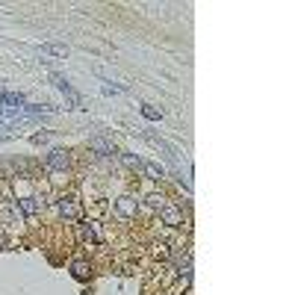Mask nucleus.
<instances>
[{"mask_svg":"<svg viewBox=\"0 0 295 295\" xmlns=\"http://www.w3.org/2000/svg\"><path fill=\"white\" fill-rule=\"evenodd\" d=\"M50 80H53V86H56L59 92L65 94V101H68V106H71V109H77V106H80V94H77L74 89H71V83L65 80L62 74H56V71H53V74H50Z\"/></svg>","mask_w":295,"mask_h":295,"instance_id":"obj_1","label":"nucleus"},{"mask_svg":"<svg viewBox=\"0 0 295 295\" xmlns=\"http://www.w3.org/2000/svg\"><path fill=\"white\" fill-rule=\"evenodd\" d=\"M160 222L168 224V227H180L183 224V210L174 207V204H163L160 207Z\"/></svg>","mask_w":295,"mask_h":295,"instance_id":"obj_2","label":"nucleus"},{"mask_svg":"<svg viewBox=\"0 0 295 295\" xmlns=\"http://www.w3.org/2000/svg\"><path fill=\"white\" fill-rule=\"evenodd\" d=\"M115 212L121 219H136V212H139V201L133 198V195H121L115 201Z\"/></svg>","mask_w":295,"mask_h":295,"instance_id":"obj_3","label":"nucleus"},{"mask_svg":"<svg viewBox=\"0 0 295 295\" xmlns=\"http://www.w3.org/2000/svg\"><path fill=\"white\" fill-rule=\"evenodd\" d=\"M68 165H71L68 151H62V148H53V151L47 153V168H53V171H65Z\"/></svg>","mask_w":295,"mask_h":295,"instance_id":"obj_4","label":"nucleus"},{"mask_svg":"<svg viewBox=\"0 0 295 295\" xmlns=\"http://www.w3.org/2000/svg\"><path fill=\"white\" fill-rule=\"evenodd\" d=\"M142 136H145V139L151 142L153 148H160V151H163L165 156H168V160H177V148H174V145H168L165 139H160V136H153V133H148V130H145Z\"/></svg>","mask_w":295,"mask_h":295,"instance_id":"obj_5","label":"nucleus"},{"mask_svg":"<svg viewBox=\"0 0 295 295\" xmlns=\"http://www.w3.org/2000/svg\"><path fill=\"white\" fill-rule=\"evenodd\" d=\"M0 104H3V109H18V112H21L24 94L21 92H6V89H0Z\"/></svg>","mask_w":295,"mask_h":295,"instance_id":"obj_6","label":"nucleus"},{"mask_svg":"<svg viewBox=\"0 0 295 295\" xmlns=\"http://www.w3.org/2000/svg\"><path fill=\"white\" fill-rule=\"evenodd\" d=\"M89 148H92L97 156H112V145H109L104 136H92V139H89Z\"/></svg>","mask_w":295,"mask_h":295,"instance_id":"obj_7","label":"nucleus"},{"mask_svg":"<svg viewBox=\"0 0 295 295\" xmlns=\"http://www.w3.org/2000/svg\"><path fill=\"white\" fill-rule=\"evenodd\" d=\"M71 274H74L77 281H89V278H92V266H89L86 260H74V263H71Z\"/></svg>","mask_w":295,"mask_h":295,"instance_id":"obj_8","label":"nucleus"},{"mask_svg":"<svg viewBox=\"0 0 295 295\" xmlns=\"http://www.w3.org/2000/svg\"><path fill=\"white\" fill-rule=\"evenodd\" d=\"M59 215H62V219H77V215H80V207L74 204V198L59 201Z\"/></svg>","mask_w":295,"mask_h":295,"instance_id":"obj_9","label":"nucleus"},{"mask_svg":"<svg viewBox=\"0 0 295 295\" xmlns=\"http://www.w3.org/2000/svg\"><path fill=\"white\" fill-rule=\"evenodd\" d=\"M15 207H18V210H21L24 215H27V219H33L35 212L42 210V204H38V201H35V198H21V201H18V204H15Z\"/></svg>","mask_w":295,"mask_h":295,"instance_id":"obj_10","label":"nucleus"},{"mask_svg":"<svg viewBox=\"0 0 295 295\" xmlns=\"http://www.w3.org/2000/svg\"><path fill=\"white\" fill-rule=\"evenodd\" d=\"M42 53H50V56H68V45H59V42H47V45H42Z\"/></svg>","mask_w":295,"mask_h":295,"instance_id":"obj_11","label":"nucleus"},{"mask_svg":"<svg viewBox=\"0 0 295 295\" xmlns=\"http://www.w3.org/2000/svg\"><path fill=\"white\" fill-rule=\"evenodd\" d=\"M142 171L151 177V180H163L165 177V168L163 165H156V163H142Z\"/></svg>","mask_w":295,"mask_h":295,"instance_id":"obj_12","label":"nucleus"},{"mask_svg":"<svg viewBox=\"0 0 295 295\" xmlns=\"http://www.w3.org/2000/svg\"><path fill=\"white\" fill-rule=\"evenodd\" d=\"M142 115L148 118V121H160V118H163V109H160V106H153V104H145V106H142Z\"/></svg>","mask_w":295,"mask_h":295,"instance_id":"obj_13","label":"nucleus"},{"mask_svg":"<svg viewBox=\"0 0 295 295\" xmlns=\"http://www.w3.org/2000/svg\"><path fill=\"white\" fill-rule=\"evenodd\" d=\"M153 257H156V260H168V257H171V251H168V245H165V242H160V245H153Z\"/></svg>","mask_w":295,"mask_h":295,"instance_id":"obj_14","label":"nucleus"},{"mask_svg":"<svg viewBox=\"0 0 295 295\" xmlns=\"http://www.w3.org/2000/svg\"><path fill=\"white\" fill-rule=\"evenodd\" d=\"M121 160H124L127 168H142V160L139 156H133V153H121Z\"/></svg>","mask_w":295,"mask_h":295,"instance_id":"obj_15","label":"nucleus"},{"mask_svg":"<svg viewBox=\"0 0 295 295\" xmlns=\"http://www.w3.org/2000/svg\"><path fill=\"white\" fill-rule=\"evenodd\" d=\"M145 201H148V207H153V210H160V207L165 204V198H163V195H156V192H153V195H148Z\"/></svg>","mask_w":295,"mask_h":295,"instance_id":"obj_16","label":"nucleus"},{"mask_svg":"<svg viewBox=\"0 0 295 295\" xmlns=\"http://www.w3.org/2000/svg\"><path fill=\"white\" fill-rule=\"evenodd\" d=\"M0 248H6V233L0 230Z\"/></svg>","mask_w":295,"mask_h":295,"instance_id":"obj_17","label":"nucleus"}]
</instances>
